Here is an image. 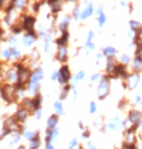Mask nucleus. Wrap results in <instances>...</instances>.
Here are the masks:
<instances>
[{"label": "nucleus", "instance_id": "44", "mask_svg": "<svg viewBox=\"0 0 142 149\" xmlns=\"http://www.w3.org/2000/svg\"><path fill=\"white\" fill-rule=\"evenodd\" d=\"M131 102L134 104V105H139V104L142 102V95H139V94H138V95H135V97H134V100H132Z\"/></svg>", "mask_w": 142, "mask_h": 149}, {"label": "nucleus", "instance_id": "37", "mask_svg": "<svg viewBox=\"0 0 142 149\" xmlns=\"http://www.w3.org/2000/svg\"><path fill=\"white\" fill-rule=\"evenodd\" d=\"M84 48H85V54H88L90 51H93V50H95V44H94V41H85V44H84Z\"/></svg>", "mask_w": 142, "mask_h": 149}, {"label": "nucleus", "instance_id": "3", "mask_svg": "<svg viewBox=\"0 0 142 149\" xmlns=\"http://www.w3.org/2000/svg\"><path fill=\"white\" fill-rule=\"evenodd\" d=\"M0 98L9 105L16 102L17 101V94H16V90H14V85L3 82L1 84V91H0Z\"/></svg>", "mask_w": 142, "mask_h": 149}, {"label": "nucleus", "instance_id": "38", "mask_svg": "<svg viewBox=\"0 0 142 149\" xmlns=\"http://www.w3.org/2000/svg\"><path fill=\"white\" fill-rule=\"evenodd\" d=\"M84 78H85V71H84V70H80V71L74 75V81H75V82H80V81H83Z\"/></svg>", "mask_w": 142, "mask_h": 149}, {"label": "nucleus", "instance_id": "28", "mask_svg": "<svg viewBox=\"0 0 142 149\" xmlns=\"http://www.w3.org/2000/svg\"><path fill=\"white\" fill-rule=\"evenodd\" d=\"M102 54H104V57H115L117 56V48L112 46H106L102 48Z\"/></svg>", "mask_w": 142, "mask_h": 149}, {"label": "nucleus", "instance_id": "1", "mask_svg": "<svg viewBox=\"0 0 142 149\" xmlns=\"http://www.w3.org/2000/svg\"><path fill=\"white\" fill-rule=\"evenodd\" d=\"M36 17L33 14H22L20 16V20H19V23L22 26V29H23L24 33H27V34H31V36H37V31H36ZM38 37V36H37Z\"/></svg>", "mask_w": 142, "mask_h": 149}, {"label": "nucleus", "instance_id": "27", "mask_svg": "<svg viewBox=\"0 0 142 149\" xmlns=\"http://www.w3.org/2000/svg\"><path fill=\"white\" fill-rule=\"evenodd\" d=\"M57 125H58V115H50L47 119V129H54V128H57Z\"/></svg>", "mask_w": 142, "mask_h": 149}, {"label": "nucleus", "instance_id": "17", "mask_svg": "<svg viewBox=\"0 0 142 149\" xmlns=\"http://www.w3.org/2000/svg\"><path fill=\"white\" fill-rule=\"evenodd\" d=\"M131 70L132 72H136V74H141L142 71V57H134L131 61Z\"/></svg>", "mask_w": 142, "mask_h": 149}, {"label": "nucleus", "instance_id": "48", "mask_svg": "<svg viewBox=\"0 0 142 149\" xmlns=\"http://www.w3.org/2000/svg\"><path fill=\"white\" fill-rule=\"evenodd\" d=\"M93 38H94V31L90 30V31L87 33V40H85V41H93Z\"/></svg>", "mask_w": 142, "mask_h": 149}, {"label": "nucleus", "instance_id": "57", "mask_svg": "<svg viewBox=\"0 0 142 149\" xmlns=\"http://www.w3.org/2000/svg\"><path fill=\"white\" fill-rule=\"evenodd\" d=\"M78 126H80V128L84 131V124H83V122H80V124H78Z\"/></svg>", "mask_w": 142, "mask_h": 149}, {"label": "nucleus", "instance_id": "40", "mask_svg": "<svg viewBox=\"0 0 142 149\" xmlns=\"http://www.w3.org/2000/svg\"><path fill=\"white\" fill-rule=\"evenodd\" d=\"M139 27H141V24L138 23L136 20H131L129 22V30H134V31L136 33V31L139 30Z\"/></svg>", "mask_w": 142, "mask_h": 149}, {"label": "nucleus", "instance_id": "31", "mask_svg": "<svg viewBox=\"0 0 142 149\" xmlns=\"http://www.w3.org/2000/svg\"><path fill=\"white\" fill-rule=\"evenodd\" d=\"M131 61H132V58H131L129 54H127V53H124V54H121L118 58V63L121 64H125V65H129Z\"/></svg>", "mask_w": 142, "mask_h": 149}, {"label": "nucleus", "instance_id": "32", "mask_svg": "<svg viewBox=\"0 0 142 149\" xmlns=\"http://www.w3.org/2000/svg\"><path fill=\"white\" fill-rule=\"evenodd\" d=\"M20 139H22V134H19V132L13 134V135H12V141L9 142L7 148H12V146H14L16 143H19V142H20Z\"/></svg>", "mask_w": 142, "mask_h": 149}, {"label": "nucleus", "instance_id": "29", "mask_svg": "<svg viewBox=\"0 0 142 149\" xmlns=\"http://www.w3.org/2000/svg\"><path fill=\"white\" fill-rule=\"evenodd\" d=\"M71 88H72V85H70V84L63 85V90H61V92H60V97H58L60 101H64L65 98H68V94L71 92Z\"/></svg>", "mask_w": 142, "mask_h": 149}, {"label": "nucleus", "instance_id": "2", "mask_svg": "<svg viewBox=\"0 0 142 149\" xmlns=\"http://www.w3.org/2000/svg\"><path fill=\"white\" fill-rule=\"evenodd\" d=\"M111 94V77L109 75H102L101 80L97 84V98L98 100H105Z\"/></svg>", "mask_w": 142, "mask_h": 149}, {"label": "nucleus", "instance_id": "14", "mask_svg": "<svg viewBox=\"0 0 142 149\" xmlns=\"http://www.w3.org/2000/svg\"><path fill=\"white\" fill-rule=\"evenodd\" d=\"M117 64H118V61H117V58L115 57H106L105 58V72L106 75H111L112 72H114V70L117 67Z\"/></svg>", "mask_w": 142, "mask_h": 149}, {"label": "nucleus", "instance_id": "54", "mask_svg": "<svg viewBox=\"0 0 142 149\" xmlns=\"http://www.w3.org/2000/svg\"><path fill=\"white\" fill-rule=\"evenodd\" d=\"M138 34H139V37L142 38V24H141V27H139V30H138Z\"/></svg>", "mask_w": 142, "mask_h": 149}, {"label": "nucleus", "instance_id": "61", "mask_svg": "<svg viewBox=\"0 0 142 149\" xmlns=\"http://www.w3.org/2000/svg\"><path fill=\"white\" fill-rule=\"evenodd\" d=\"M0 91H1V84H0Z\"/></svg>", "mask_w": 142, "mask_h": 149}, {"label": "nucleus", "instance_id": "59", "mask_svg": "<svg viewBox=\"0 0 142 149\" xmlns=\"http://www.w3.org/2000/svg\"><path fill=\"white\" fill-rule=\"evenodd\" d=\"M53 1H57V0H47V3L50 4V3H53Z\"/></svg>", "mask_w": 142, "mask_h": 149}, {"label": "nucleus", "instance_id": "35", "mask_svg": "<svg viewBox=\"0 0 142 149\" xmlns=\"http://www.w3.org/2000/svg\"><path fill=\"white\" fill-rule=\"evenodd\" d=\"M54 109H56V114L61 115L63 112H64V107H63V101H60V100H57L56 102H54Z\"/></svg>", "mask_w": 142, "mask_h": 149}, {"label": "nucleus", "instance_id": "52", "mask_svg": "<svg viewBox=\"0 0 142 149\" xmlns=\"http://www.w3.org/2000/svg\"><path fill=\"white\" fill-rule=\"evenodd\" d=\"M3 37H4V30H3V29H1V26H0V40H1Z\"/></svg>", "mask_w": 142, "mask_h": 149}, {"label": "nucleus", "instance_id": "55", "mask_svg": "<svg viewBox=\"0 0 142 149\" xmlns=\"http://www.w3.org/2000/svg\"><path fill=\"white\" fill-rule=\"evenodd\" d=\"M1 72H3V63L0 61V74H1Z\"/></svg>", "mask_w": 142, "mask_h": 149}, {"label": "nucleus", "instance_id": "8", "mask_svg": "<svg viewBox=\"0 0 142 149\" xmlns=\"http://www.w3.org/2000/svg\"><path fill=\"white\" fill-rule=\"evenodd\" d=\"M30 114H31V112H30L29 109H26L24 107H22V105H20V107L16 109V112H14V115H13V116H14V119H16L19 124H24V122L29 119Z\"/></svg>", "mask_w": 142, "mask_h": 149}, {"label": "nucleus", "instance_id": "46", "mask_svg": "<svg viewBox=\"0 0 142 149\" xmlns=\"http://www.w3.org/2000/svg\"><path fill=\"white\" fill-rule=\"evenodd\" d=\"M78 146V141L74 138V139H71V142H70V145H68V148L70 149H74V148H77Z\"/></svg>", "mask_w": 142, "mask_h": 149}, {"label": "nucleus", "instance_id": "41", "mask_svg": "<svg viewBox=\"0 0 142 149\" xmlns=\"http://www.w3.org/2000/svg\"><path fill=\"white\" fill-rule=\"evenodd\" d=\"M119 109H122V111H129V102H128L125 98L119 102Z\"/></svg>", "mask_w": 142, "mask_h": 149}, {"label": "nucleus", "instance_id": "62", "mask_svg": "<svg viewBox=\"0 0 142 149\" xmlns=\"http://www.w3.org/2000/svg\"><path fill=\"white\" fill-rule=\"evenodd\" d=\"M1 149H6V148H1Z\"/></svg>", "mask_w": 142, "mask_h": 149}, {"label": "nucleus", "instance_id": "47", "mask_svg": "<svg viewBox=\"0 0 142 149\" xmlns=\"http://www.w3.org/2000/svg\"><path fill=\"white\" fill-rule=\"evenodd\" d=\"M41 116H43V109H37L34 112V118L38 121V119H41Z\"/></svg>", "mask_w": 142, "mask_h": 149}, {"label": "nucleus", "instance_id": "51", "mask_svg": "<svg viewBox=\"0 0 142 149\" xmlns=\"http://www.w3.org/2000/svg\"><path fill=\"white\" fill-rule=\"evenodd\" d=\"M87 149H98V148L95 146L94 143H88V145H87Z\"/></svg>", "mask_w": 142, "mask_h": 149}, {"label": "nucleus", "instance_id": "49", "mask_svg": "<svg viewBox=\"0 0 142 149\" xmlns=\"http://www.w3.org/2000/svg\"><path fill=\"white\" fill-rule=\"evenodd\" d=\"M57 80H58V70L53 71V74H51V81H57Z\"/></svg>", "mask_w": 142, "mask_h": 149}, {"label": "nucleus", "instance_id": "13", "mask_svg": "<svg viewBox=\"0 0 142 149\" xmlns=\"http://www.w3.org/2000/svg\"><path fill=\"white\" fill-rule=\"evenodd\" d=\"M68 41H70V33H68V30H65V31H61V34L56 38V44L57 47H67L68 46Z\"/></svg>", "mask_w": 142, "mask_h": 149}, {"label": "nucleus", "instance_id": "60", "mask_svg": "<svg viewBox=\"0 0 142 149\" xmlns=\"http://www.w3.org/2000/svg\"><path fill=\"white\" fill-rule=\"evenodd\" d=\"M78 149H85V148L84 146H78Z\"/></svg>", "mask_w": 142, "mask_h": 149}, {"label": "nucleus", "instance_id": "42", "mask_svg": "<svg viewBox=\"0 0 142 149\" xmlns=\"http://www.w3.org/2000/svg\"><path fill=\"white\" fill-rule=\"evenodd\" d=\"M134 57H142V43H141V44H136V46H135V53H134Z\"/></svg>", "mask_w": 142, "mask_h": 149}, {"label": "nucleus", "instance_id": "11", "mask_svg": "<svg viewBox=\"0 0 142 149\" xmlns=\"http://www.w3.org/2000/svg\"><path fill=\"white\" fill-rule=\"evenodd\" d=\"M44 78V70L41 67H34L31 70V75H30V82H41V80Z\"/></svg>", "mask_w": 142, "mask_h": 149}, {"label": "nucleus", "instance_id": "63", "mask_svg": "<svg viewBox=\"0 0 142 149\" xmlns=\"http://www.w3.org/2000/svg\"><path fill=\"white\" fill-rule=\"evenodd\" d=\"M141 135H142V134H141Z\"/></svg>", "mask_w": 142, "mask_h": 149}, {"label": "nucleus", "instance_id": "22", "mask_svg": "<svg viewBox=\"0 0 142 149\" xmlns=\"http://www.w3.org/2000/svg\"><path fill=\"white\" fill-rule=\"evenodd\" d=\"M94 14V6L90 3V4H87L85 7L83 9V12H81V17H80V20H87V19H90L91 16Z\"/></svg>", "mask_w": 142, "mask_h": 149}, {"label": "nucleus", "instance_id": "39", "mask_svg": "<svg viewBox=\"0 0 142 149\" xmlns=\"http://www.w3.org/2000/svg\"><path fill=\"white\" fill-rule=\"evenodd\" d=\"M36 134H37L36 131H29V129H26V131L23 132V136L26 138L27 141H31V139L36 136Z\"/></svg>", "mask_w": 142, "mask_h": 149}, {"label": "nucleus", "instance_id": "30", "mask_svg": "<svg viewBox=\"0 0 142 149\" xmlns=\"http://www.w3.org/2000/svg\"><path fill=\"white\" fill-rule=\"evenodd\" d=\"M22 57H23V54L19 50V47H12V60L19 61V60H22Z\"/></svg>", "mask_w": 142, "mask_h": 149}, {"label": "nucleus", "instance_id": "9", "mask_svg": "<svg viewBox=\"0 0 142 149\" xmlns=\"http://www.w3.org/2000/svg\"><path fill=\"white\" fill-rule=\"evenodd\" d=\"M56 60L58 61L60 64H65L68 61V48L67 47H57V51H56Z\"/></svg>", "mask_w": 142, "mask_h": 149}, {"label": "nucleus", "instance_id": "16", "mask_svg": "<svg viewBox=\"0 0 142 149\" xmlns=\"http://www.w3.org/2000/svg\"><path fill=\"white\" fill-rule=\"evenodd\" d=\"M41 90V84L40 82H27L26 84V92L27 94H30V95H36V94H38Z\"/></svg>", "mask_w": 142, "mask_h": 149}, {"label": "nucleus", "instance_id": "58", "mask_svg": "<svg viewBox=\"0 0 142 149\" xmlns=\"http://www.w3.org/2000/svg\"><path fill=\"white\" fill-rule=\"evenodd\" d=\"M138 128H141L142 129V118H141V121H139V124H138Z\"/></svg>", "mask_w": 142, "mask_h": 149}, {"label": "nucleus", "instance_id": "4", "mask_svg": "<svg viewBox=\"0 0 142 149\" xmlns=\"http://www.w3.org/2000/svg\"><path fill=\"white\" fill-rule=\"evenodd\" d=\"M3 81L6 82V84H12L14 85L17 81H19V72H17V70L14 65H10L9 68H6V71H3Z\"/></svg>", "mask_w": 142, "mask_h": 149}, {"label": "nucleus", "instance_id": "12", "mask_svg": "<svg viewBox=\"0 0 142 149\" xmlns=\"http://www.w3.org/2000/svg\"><path fill=\"white\" fill-rule=\"evenodd\" d=\"M41 105H43V95L38 92L31 97V114H34L37 109H41Z\"/></svg>", "mask_w": 142, "mask_h": 149}, {"label": "nucleus", "instance_id": "19", "mask_svg": "<svg viewBox=\"0 0 142 149\" xmlns=\"http://www.w3.org/2000/svg\"><path fill=\"white\" fill-rule=\"evenodd\" d=\"M37 38H38L37 36H31V34H27V33H24L23 38H22V44H23L24 47H33Z\"/></svg>", "mask_w": 142, "mask_h": 149}, {"label": "nucleus", "instance_id": "23", "mask_svg": "<svg viewBox=\"0 0 142 149\" xmlns=\"http://www.w3.org/2000/svg\"><path fill=\"white\" fill-rule=\"evenodd\" d=\"M63 1L64 0H57V1H53V3H50L48 6H50V10L51 13L56 16V14H58L61 10H63Z\"/></svg>", "mask_w": 142, "mask_h": 149}, {"label": "nucleus", "instance_id": "21", "mask_svg": "<svg viewBox=\"0 0 142 149\" xmlns=\"http://www.w3.org/2000/svg\"><path fill=\"white\" fill-rule=\"evenodd\" d=\"M97 16H98V19H97V23L100 27H104L106 23V16L105 13H104V7L102 6H100L98 9H97Z\"/></svg>", "mask_w": 142, "mask_h": 149}, {"label": "nucleus", "instance_id": "6", "mask_svg": "<svg viewBox=\"0 0 142 149\" xmlns=\"http://www.w3.org/2000/svg\"><path fill=\"white\" fill-rule=\"evenodd\" d=\"M129 70H128V65H125V64H121V63H118L117 64V67H115V70H114V72L109 75L111 77V80L112 78H119V80L125 81L127 78H128V75H129Z\"/></svg>", "mask_w": 142, "mask_h": 149}, {"label": "nucleus", "instance_id": "20", "mask_svg": "<svg viewBox=\"0 0 142 149\" xmlns=\"http://www.w3.org/2000/svg\"><path fill=\"white\" fill-rule=\"evenodd\" d=\"M71 23V17L70 16H64L61 20L58 22V24H57V29H58V31L61 33V31H65V30H68V26H70Z\"/></svg>", "mask_w": 142, "mask_h": 149}, {"label": "nucleus", "instance_id": "53", "mask_svg": "<svg viewBox=\"0 0 142 149\" xmlns=\"http://www.w3.org/2000/svg\"><path fill=\"white\" fill-rule=\"evenodd\" d=\"M46 149H54L53 143H46Z\"/></svg>", "mask_w": 142, "mask_h": 149}, {"label": "nucleus", "instance_id": "33", "mask_svg": "<svg viewBox=\"0 0 142 149\" xmlns=\"http://www.w3.org/2000/svg\"><path fill=\"white\" fill-rule=\"evenodd\" d=\"M10 31H12L13 36H20L22 33H23V29H22L20 23H14L12 27H10Z\"/></svg>", "mask_w": 142, "mask_h": 149}, {"label": "nucleus", "instance_id": "45", "mask_svg": "<svg viewBox=\"0 0 142 149\" xmlns=\"http://www.w3.org/2000/svg\"><path fill=\"white\" fill-rule=\"evenodd\" d=\"M95 112H97V102L91 101L90 102V114H95Z\"/></svg>", "mask_w": 142, "mask_h": 149}, {"label": "nucleus", "instance_id": "43", "mask_svg": "<svg viewBox=\"0 0 142 149\" xmlns=\"http://www.w3.org/2000/svg\"><path fill=\"white\" fill-rule=\"evenodd\" d=\"M101 77H102V74H100V72H94V74L90 77V81H91V82H98V81L101 80Z\"/></svg>", "mask_w": 142, "mask_h": 149}, {"label": "nucleus", "instance_id": "24", "mask_svg": "<svg viewBox=\"0 0 142 149\" xmlns=\"http://www.w3.org/2000/svg\"><path fill=\"white\" fill-rule=\"evenodd\" d=\"M1 61H12V47H4L0 50Z\"/></svg>", "mask_w": 142, "mask_h": 149}, {"label": "nucleus", "instance_id": "34", "mask_svg": "<svg viewBox=\"0 0 142 149\" xmlns=\"http://www.w3.org/2000/svg\"><path fill=\"white\" fill-rule=\"evenodd\" d=\"M27 7V0H14V10H24Z\"/></svg>", "mask_w": 142, "mask_h": 149}, {"label": "nucleus", "instance_id": "10", "mask_svg": "<svg viewBox=\"0 0 142 149\" xmlns=\"http://www.w3.org/2000/svg\"><path fill=\"white\" fill-rule=\"evenodd\" d=\"M141 118H142V111H139V109H129L128 111L127 121L129 122L131 125H138L139 121H141Z\"/></svg>", "mask_w": 142, "mask_h": 149}, {"label": "nucleus", "instance_id": "15", "mask_svg": "<svg viewBox=\"0 0 142 149\" xmlns=\"http://www.w3.org/2000/svg\"><path fill=\"white\" fill-rule=\"evenodd\" d=\"M0 12L4 14L14 12V0H0Z\"/></svg>", "mask_w": 142, "mask_h": 149}, {"label": "nucleus", "instance_id": "18", "mask_svg": "<svg viewBox=\"0 0 142 149\" xmlns=\"http://www.w3.org/2000/svg\"><path fill=\"white\" fill-rule=\"evenodd\" d=\"M58 136V128L54 129H47L46 131V143H53Z\"/></svg>", "mask_w": 142, "mask_h": 149}, {"label": "nucleus", "instance_id": "5", "mask_svg": "<svg viewBox=\"0 0 142 149\" xmlns=\"http://www.w3.org/2000/svg\"><path fill=\"white\" fill-rule=\"evenodd\" d=\"M71 78H72V75H71V70L70 67L67 65V64H63L58 70V84L60 85H67V84H70Z\"/></svg>", "mask_w": 142, "mask_h": 149}, {"label": "nucleus", "instance_id": "26", "mask_svg": "<svg viewBox=\"0 0 142 149\" xmlns=\"http://www.w3.org/2000/svg\"><path fill=\"white\" fill-rule=\"evenodd\" d=\"M40 145H41V136H40V132H37L36 136L33 138L31 141H29V148L30 149H38Z\"/></svg>", "mask_w": 142, "mask_h": 149}, {"label": "nucleus", "instance_id": "50", "mask_svg": "<svg viewBox=\"0 0 142 149\" xmlns=\"http://www.w3.org/2000/svg\"><path fill=\"white\" fill-rule=\"evenodd\" d=\"M83 138L84 139H88V138H90V131H88V129H84L83 131Z\"/></svg>", "mask_w": 142, "mask_h": 149}, {"label": "nucleus", "instance_id": "36", "mask_svg": "<svg viewBox=\"0 0 142 149\" xmlns=\"http://www.w3.org/2000/svg\"><path fill=\"white\" fill-rule=\"evenodd\" d=\"M81 12H83V9H81L80 6H75V7H74V10H72V14H71V19H74V20H80V17H81Z\"/></svg>", "mask_w": 142, "mask_h": 149}, {"label": "nucleus", "instance_id": "25", "mask_svg": "<svg viewBox=\"0 0 142 149\" xmlns=\"http://www.w3.org/2000/svg\"><path fill=\"white\" fill-rule=\"evenodd\" d=\"M106 128L111 129V131H118V129H121V119H119L118 116L112 118V119L106 124Z\"/></svg>", "mask_w": 142, "mask_h": 149}, {"label": "nucleus", "instance_id": "7", "mask_svg": "<svg viewBox=\"0 0 142 149\" xmlns=\"http://www.w3.org/2000/svg\"><path fill=\"white\" fill-rule=\"evenodd\" d=\"M139 81H141V75L139 74L131 72L129 75H128V78L124 81V88H127V90H135L139 85Z\"/></svg>", "mask_w": 142, "mask_h": 149}, {"label": "nucleus", "instance_id": "56", "mask_svg": "<svg viewBox=\"0 0 142 149\" xmlns=\"http://www.w3.org/2000/svg\"><path fill=\"white\" fill-rule=\"evenodd\" d=\"M17 149H27V148H26L24 145H19V146H17Z\"/></svg>", "mask_w": 142, "mask_h": 149}]
</instances>
